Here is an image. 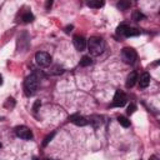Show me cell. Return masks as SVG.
I'll return each mask as SVG.
<instances>
[{"instance_id": "obj_10", "label": "cell", "mask_w": 160, "mask_h": 160, "mask_svg": "<svg viewBox=\"0 0 160 160\" xmlns=\"http://www.w3.org/2000/svg\"><path fill=\"white\" fill-rule=\"evenodd\" d=\"M136 82H138V74H136L135 71H131V73L128 75V78H127V83H125V86H127L128 89H130V88H133V86L136 84Z\"/></svg>"}, {"instance_id": "obj_9", "label": "cell", "mask_w": 160, "mask_h": 160, "mask_svg": "<svg viewBox=\"0 0 160 160\" xmlns=\"http://www.w3.org/2000/svg\"><path fill=\"white\" fill-rule=\"evenodd\" d=\"M68 120L73 124H75V125H78V127H85L86 124H89V120L82 115H79V114H73V115L69 117Z\"/></svg>"}, {"instance_id": "obj_18", "label": "cell", "mask_w": 160, "mask_h": 160, "mask_svg": "<svg viewBox=\"0 0 160 160\" xmlns=\"http://www.w3.org/2000/svg\"><path fill=\"white\" fill-rule=\"evenodd\" d=\"M118 121H119V124L121 125V127H124V128H129L130 127V120H128L125 117H118Z\"/></svg>"}, {"instance_id": "obj_23", "label": "cell", "mask_w": 160, "mask_h": 160, "mask_svg": "<svg viewBox=\"0 0 160 160\" xmlns=\"http://www.w3.org/2000/svg\"><path fill=\"white\" fill-rule=\"evenodd\" d=\"M40 104H41V103H40V100H38V101L35 103V105H34V111H35V113L38 111V108L40 106Z\"/></svg>"}, {"instance_id": "obj_20", "label": "cell", "mask_w": 160, "mask_h": 160, "mask_svg": "<svg viewBox=\"0 0 160 160\" xmlns=\"http://www.w3.org/2000/svg\"><path fill=\"white\" fill-rule=\"evenodd\" d=\"M63 73H64V69L60 66H54L53 71H51V74H55V75H59V74H63Z\"/></svg>"}, {"instance_id": "obj_4", "label": "cell", "mask_w": 160, "mask_h": 160, "mask_svg": "<svg viewBox=\"0 0 160 160\" xmlns=\"http://www.w3.org/2000/svg\"><path fill=\"white\" fill-rule=\"evenodd\" d=\"M136 58H138V54L133 48H124L121 50V59L124 63L127 64H134Z\"/></svg>"}, {"instance_id": "obj_2", "label": "cell", "mask_w": 160, "mask_h": 160, "mask_svg": "<svg viewBox=\"0 0 160 160\" xmlns=\"http://www.w3.org/2000/svg\"><path fill=\"white\" fill-rule=\"evenodd\" d=\"M39 88V76L37 73L29 75L24 82V94L26 96H33Z\"/></svg>"}, {"instance_id": "obj_17", "label": "cell", "mask_w": 160, "mask_h": 160, "mask_svg": "<svg viewBox=\"0 0 160 160\" xmlns=\"http://www.w3.org/2000/svg\"><path fill=\"white\" fill-rule=\"evenodd\" d=\"M91 63H93L91 58L88 55H85L82 58V60H80V66H89V65H91Z\"/></svg>"}, {"instance_id": "obj_21", "label": "cell", "mask_w": 160, "mask_h": 160, "mask_svg": "<svg viewBox=\"0 0 160 160\" xmlns=\"http://www.w3.org/2000/svg\"><path fill=\"white\" fill-rule=\"evenodd\" d=\"M54 135H55V133H51L50 135H48V136H47V138H45V140H44V143H43V145H44V146H47V145L49 144V141H50V140L53 139V136H54Z\"/></svg>"}, {"instance_id": "obj_8", "label": "cell", "mask_w": 160, "mask_h": 160, "mask_svg": "<svg viewBox=\"0 0 160 160\" xmlns=\"http://www.w3.org/2000/svg\"><path fill=\"white\" fill-rule=\"evenodd\" d=\"M73 43H74V47L76 48V50H79V51H84L86 45H88L86 39L82 35H75L73 38Z\"/></svg>"}, {"instance_id": "obj_3", "label": "cell", "mask_w": 160, "mask_h": 160, "mask_svg": "<svg viewBox=\"0 0 160 160\" xmlns=\"http://www.w3.org/2000/svg\"><path fill=\"white\" fill-rule=\"evenodd\" d=\"M117 34H118V35H121V37H125V38H130V37L140 35V30L135 29V28H131V26H129L127 24H121V25L118 26Z\"/></svg>"}, {"instance_id": "obj_26", "label": "cell", "mask_w": 160, "mask_h": 160, "mask_svg": "<svg viewBox=\"0 0 160 160\" xmlns=\"http://www.w3.org/2000/svg\"><path fill=\"white\" fill-rule=\"evenodd\" d=\"M3 84V76H2V74H0V85Z\"/></svg>"}, {"instance_id": "obj_13", "label": "cell", "mask_w": 160, "mask_h": 160, "mask_svg": "<svg viewBox=\"0 0 160 160\" xmlns=\"http://www.w3.org/2000/svg\"><path fill=\"white\" fill-rule=\"evenodd\" d=\"M21 21L25 23V24H29V23L34 21V15L31 11H25V13L21 14Z\"/></svg>"}, {"instance_id": "obj_14", "label": "cell", "mask_w": 160, "mask_h": 160, "mask_svg": "<svg viewBox=\"0 0 160 160\" xmlns=\"http://www.w3.org/2000/svg\"><path fill=\"white\" fill-rule=\"evenodd\" d=\"M130 5H131L130 0H119L118 9H119V10H127V9L130 8Z\"/></svg>"}, {"instance_id": "obj_5", "label": "cell", "mask_w": 160, "mask_h": 160, "mask_svg": "<svg viewBox=\"0 0 160 160\" xmlns=\"http://www.w3.org/2000/svg\"><path fill=\"white\" fill-rule=\"evenodd\" d=\"M35 61H37L38 66L47 68V66H49L51 64V56H50V54L45 53V51H39L35 55Z\"/></svg>"}, {"instance_id": "obj_6", "label": "cell", "mask_w": 160, "mask_h": 160, "mask_svg": "<svg viewBox=\"0 0 160 160\" xmlns=\"http://www.w3.org/2000/svg\"><path fill=\"white\" fill-rule=\"evenodd\" d=\"M127 101H128V98L125 95L124 91L117 90L115 95H114V99H113V103H111V106L113 108H121L127 104Z\"/></svg>"}, {"instance_id": "obj_12", "label": "cell", "mask_w": 160, "mask_h": 160, "mask_svg": "<svg viewBox=\"0 0 160 160\" xmlns=\"http://www.w3.org/2000/svg\"><path fill=\"white\" fill-rule=\"evenodd\" d=\"M105 0H86V5L93 9H99L104 5Z\"/></svg>"}, {"instance_id": "obj_15", "label": "cell", "mask_w": 160, "mask_h": 160, "mask_svg": "<svg viewBox=\"0 0 160 160\" xmlns=\"http://www.w3.org/2000/svg\"><path fill=\"white\" fill-rule=\"evenodd\" d=\"M89 123H90V124H93L94 127L96 128V127H99V125L101 124V118H100V117H98V115H93V117H90Z\"/></svg>"}, {"instance_id": "obj_24", "label": "cell", "mask_w": 160, "mask_h": 160, "mask_svg": "<svg viewBox=\"0 0 160 160\" xmlns=\"http://www.w3.org/2000/svg\"><path fill=\"white\" fill-rule=\"evenodd\" d=\"M71 29H73V26H71V25H70V26H66V28H65V31H66V33H70V31H71Z\"/></svg>"}, {"instance_id": "obj_11", "label": "cell", "mask_w": 160, "mask_h": 160, "mask_svg": "<svg viewBox=\"0 0 160 160\" xmlns=\"http://www.w3.org/2000/svg\"><path fill=\"white\" fill-rule=\"evenodd\" d=\"M149 84H150V74L149 73H144L140 76V79H139V86L141 89H145V88L149 86Z\"/></svg>"}, {"instance_id": "obj_7", "label": "cell", "mask_w": 160, "mask_h": 160, "mask_svg": "<svg viewBox=\"0 0 160 160\" xmlns=\"http://www.w3.org/2000/svg\"><path fill=\"white\" fill-rule=\"evenodd\" d=\"M15 134H16L18 138H20V139H23V140H30V139H33V133H31V130H30L28 127H25V125H20V127H16V128H15Z\"/></svg>"}, {"instance_id": "obj_19", "label": "cell", "mask_w": 160, "mask_h": 160, "mask_svg": "<svg viewBox=\"0 0 160 160\" xmlns=\"http://www.w3.org/2000/svg\"><path fill=\"white\" fill-rule=\"evenodd\" d=\"M15 106V100L13 98H8L5 103V108H14Z\"/></svg>"}, {"instance_id": "obj_16", "label": "cell", "mask_w": 160, "mask_h": 160, "mask_svg": "<svg viewBox=\"0 0 160 160\" xmlns=\"http://www.w3.org/2000/svg\"><path fill=\"white\" fill-rule=\"evenodd\" d=\"M143 19H145V15L141 13L140 10H135L134 13H133V20H135V21H140V20H143Z\"/></svg>"}, {"instance_id": "obj_1", "label": "cell", "mask_w": 160, "mask_h": 160, "mask_svg": "<svg viewBox=\"0 0 160 160\" xmlns=\"http://www.w3.org/2000/svg\"><path fill=\"white\" fill-rule=\"evenodd\" d=\"M86 47L89 48V51H90L91 56H99L105 50V41L100 37H91L88 40Z\"/></svg>"}, {"instance_id": "obj_22", "label": "cell", "mask_w": 160, "mask_h": 160, "mask_svg": "<svg viewBox=\"0 0 160 160\" xmlns=\"http://www.w3.org/2000/svg\"><path fill=\"white\" fill-rule=\"evenodd\" d=\"M136 110V106L134 105V104H130L129 106H128V110H127V113H128V115H131V114L134 113Z\"/></svg>"}, {"instance_id": "obj_27", "label": "cell", "mask_w": 160, "mask_h": 160, "mask_svg": "<svg viewBox=\"0 0 160 160\" xmlns=\"http://www.w3.org/2000/svg\"><path fill=\"white\" fill-rule=\"evenodd\" d=\"M0 148H2V143H0Z\"/></svg>"}, {"instance_id": "obj_25", "label": "cell", "mask_w": 160, "mask_h": 160, "mask_svg": "<svg viewBox=\"0 0 160 160\" xmlns=\"http://www.w3.org/2000/svg\"><path fill=\"white\" fill-rule=\"evenodd\" d=\"M51 4H53V0H48V4H47V9H49V8L51 6Z\"/></svg>"}]
</instances>
